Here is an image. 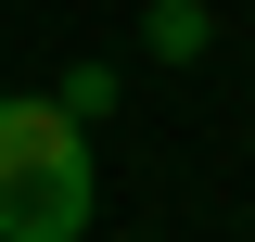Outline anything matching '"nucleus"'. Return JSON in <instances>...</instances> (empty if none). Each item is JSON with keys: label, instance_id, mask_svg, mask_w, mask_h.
Instances as JSON below:
<instances>
[{"label": "nucleus", "instance_id": "obj_3", "mask_svg": "<svg viewBox=\"0 0 255 242\" xmlns=\"http://www.w3.org/2000/svg\"><path fill=\"white\" fill-rule=\"evenodd\" d=\"M51 102H64V115H77V127H90V115H102V102H115V77H102V64H77V77H64V90H51Z\"/></svg>", "mask_w": 255, "mask_h": 242}, {"label": "nucleus", "instance_id": "obj_2", "mask_svg": "<svg viewBox=\"0 0 255 242\" xmlns=\"http://www.w3.org/2000/svg\"><path fill=\"white\" fill-rule=\"evenodd\" d=\"M140 38H153V64H204L217 26H204V0H153V26H140Z\"/></svg>", "mask_w": 255, "mask_h": 242}, {"label": "nucleus", "instance_id": "obj_1", "mask_svg": "<svg viewBox=\"0 0 255 242\" xmlns=\"http://www.w3.org/2000/svg\"><path fill=\"white\" fill-rule=\"evenodd\" d=\"M102 204L90 179V127L64 115V102H0V242H77Z\"/></svg>", "mask_w": 255, "mask_h": 242}]
</instances>
